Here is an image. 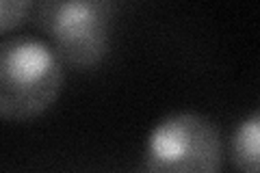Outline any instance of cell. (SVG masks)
Here are the masks:
<instances>
[{"instance_id": "3", "label": "cell", "mask_w": 260, "mask_h": 173, "mask_svg": "<svg viewBox=\"0 0 260 173\" xmlns=\"http://www.w3.org/2000/svg\"><path fill=\"white\" fill-rule=\"evenodd\" d=\"M113 5L107 0H46L37 5V22L54 41L63 63L91 70L109 52Z\"/></svg>"}, {"instance_id": "1", "label": "cell", "mask_w": 260, "mask_h": 173, "mask_svg": "<svg viewBox=\"0 0 260 173\" xmlns=\"http://www.w3.org/2000/svg\"><path fill=\"white\" fill-rule=\"evenodd\" d=\"M63 61L35 37H9L0 44V113L7 121H26L46 113L63 89Z\"/></svg>"}, {"instance_id": "2", "label": "cell", "mask_w": 260, "mask_h": 173, "mask_svg": "<svg viewBox=\"0 0 260 173\" xmlns=\"http://www.w3.org/2000/svg\"><path fill=\"white\" fill-rule=\"evenodd\" d=\"M223 160L221 132L213 119L182 111L152 128L145 145L148 173H219Z\"/></svg>"}, {"instance_id": "5", "label": "cell", "mask_w": 260, "mask_h": 173, "mask_svg": "<svg viewBox=\"0 0 260 173\" xmlns=\"http://www.w3.org/2000/svg\"><path fill=\"white\" fill-rule=\"evenodd\" d=\"M30 9L32 3H28V0H3V5H0V28H3V32L20 26L28 18Z\"/></svg>"}, {"instance_id": "4", "label": "cell", "mask_w": 260, "mask_h": 173, "mask_svg": "<svg viewBox=\"0 0 260 173\" xmlns=\"http://www.w3.org/2000/svg\"><path fill=\"white\" fill-rule=\"evenodd\" d=\"M230 160L237 173H260V109L247 115L234 130Z\"/></svg>"}]
</instances>
